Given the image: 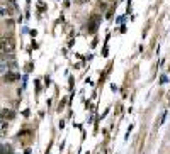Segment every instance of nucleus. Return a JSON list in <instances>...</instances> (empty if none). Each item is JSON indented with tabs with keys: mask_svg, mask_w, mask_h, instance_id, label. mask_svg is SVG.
Listing matches in <instances>:
<instances>
[{
	"mask_svg": "<svg viewBox=\"0 0 170 154\" xmlns=\"http://www.w3.org/2000/svg\"><path fill=\"white\" fill-rule=\"evenodd\" d=\"M14 10H15V5H14L12 2H2V4H0V15H4V17L12 15Z\"/></svg>",
	"mask_w": 170,
	"mask_h": 154,
	"instance_id": "obj_2",
	"label": "nucleus"
},
{
	"mask_svg": "<svg viewBox=\"0 0 170 154\" xmlns=\"http://www.w3.org/2000/svg\"><path fill=\"white\" fill-rule=\"evenodd\" d=\"M14 51H15V39L14 37L0 39V54L8 56V54H14Z\"/></svg>",
	"mask_w": 170,
	"mask_h": 154,
	"instance_id": "obj_1",
	"label": "nucleus"
},
{
	"mask_svg": "<svg viewBox=\"0 0 170 154\" xmlns=\"http://www.w3.org/2000/svg\"><path fill=\"white\" fill-rule=\"evenodd\" d=\"M4 80L7 83L17 82V80H19V75H17V73H14V71H7V73H5V76H4Z\"/></svg>",
	"mask_w": 170,
	"mask_h": 154,
	"instance_id": "obj_3",
	"label": "nucleus"
},
{
	"mask_svg": "<svg viewBox=\"0 0 170 154\" xmlns=\"http://www.w3.org/2000/svg\"><path fill=\"white\" fill-rule=\"evenodd\" d=\"M0 115L4 117V119H14V112H12V110H7V108H4V110L0 112Z\"/></svg>",
	"mask_w": 170,
	"mask_h": 154,
	"instance_id": "obj_4",
	"label": "nucleus"
},
{
	"mask_svg": "<svg viewBox=\"0 0 170 154\" xmlns=\"http://www.w3.org/2000/svg\"><path fill=\"white\" fill-rule=\"evenodd\" d=\"M97 22H99V17H93V19H92V24H90V32H93V30H95Z\"/></svg>",
	"mask_w": 170,
	"mask_h": 154,
	"instance_id": "obj_5",
	"label": "nucleus"
}]
</instances>
